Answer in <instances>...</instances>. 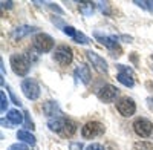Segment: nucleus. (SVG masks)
Segmentation results:
<instances>
[{"instance_id": "b1692460", "label": "nucleus", "mask_w": 153, "mask_h": 150, "mask_svg": "<svg viewBox=\"0 0 153 150\" xmlns=\"http://www.w3.org/2000/svg\"><path fill=\"white\" fill-rule=\"evenodd\" d=\"M97 5H98V8H100L101 12H106V14H109V3H107V2H98Z\"/></svg>"}, {"instance_id": "20e7f679", "label": "nucleus", "mask_w": 153, "mask_h": 150, "mask_svg": "<svg viewBox=\"0 0 153 150\" xmlns=\"http://www.w3.org/2000/svg\"><path fill=\"white\" fill-rule=\"evenodd\" d=\"M72 58H74L72 49L68 45H60V46L55 48V51H54V60L57 61L58 65L68 66V65H71Z\"/></svg>"}, {"instance_id": "a878e982", "label": "nucleus", "mask_w": 153, "mask_h": 150, "mask_svg": "<svg viewBox=\"0 0 153 150\" xmlns=\"http://www.w3.org/2000/svg\"><path fill=\"white\" fill-rule=\"evenodd\" d=\"M86 150H106L101 144H98V143H92L91 146H87V149Z\"/></svg>"}, {"instance_id": "0eeeda50", "label": "nucleus", "mask_w": 153, "mask_h": 150, "mask_svg": "<svg viewBox=\"0 0 153 150\" xmlns=\"http://www.w3.org/2000/svg\"><path fill=\"white\" fill-rule=\"evenodd\" d=\"M117 109H118V112L123 117H132V115H135V112H136V104H135V101L132 98L123 97V98H120L117 101Z\"/></svg>"}, {"instance_id": "2f4dec72", "label": "nucleus", "mask_w": 153, "mask_h": 150, "mask_svg": "<svg viewBox=\"0 0 153 150\" xmlns=\"http://www.w3.org/2000/svg\"><path fill=\"white\" fill-rule=\"evenodd\" d=\"M135 5H138V6H141V8H147V2H135Z\"/></svg>"}, {"instance_id": "4be33fe9", "label": "nucleus", "mask_w": 153, "mask_h": 150, "mask_svg": "<svg viewBox=\"0 0 153 150\" xmlns=\"http://www.w3.org/2000/svg\"><path fill=\"white\" fill-rule=\"evenodd\" d=\"M8 98L5 95V92H0V110L2 112H6V107H8Z\"/></svg>"}, {"instance_id": "f257e3e1", "label": "nucleus", "mask_w": 153, "mask_h": 150, "mask_svg": "<svg viewBox=\"0 0 153 150\" xmlns=\"http://www.w3.org/2000/svg\"><path fill=\"white\" fill-rule=\"evenodd\" d=\"M9 61H11L12 71H14V74L19 75V77H25V75L29 72V69H31V60H29V57L23 55V54L11 55Z\"/></svg>"}, {"instance_id": "5701e85b", "label": "nucleus", "mask_w": 153, "mask_h": 150, "mask_svg": "<svg viewBox=\"0 0 153 150\" xmlns=\"http://www.w3.org/2000/svg\"><path fill=\"white\" fill-rule=\"evenodd\" d=\"M63 32H65L66 35H69V37H75V34H76V29L75 28H72V26H63Z\"/></svg>"}, {"instance_id": "1a4fd4ad", "label": "nucleus", "mask_w": 153, "mask_h": 150, "mask_svg": "<svg viewBox=\"0 0 153 150\" xmlns=\"http://www.w3.org/2000/svg\"><path fill=\"white\" fill-rule=\"evenodd\" d=\"M94 37L95 39L103 45L106 46L109 51H120V46H118V39L117 37H113V35H104V34H101V32H94Z\"/></svg>"}, {"instance_id": "bb28decb", "label": "nucleus", "mask_w": 153, "mask_h": 150, "mask_svg": "<svg viewBox=\"0 0 153 150\" xmlns=\"http://www.w3.org/2000/svg\"><path fill=\"white\" fill-rule=\"evenodd\" d=\"M69 150H83V144L81 143H71Z\"/></svg>"}, {"instance_id": "7c9ffc66", "label": "nucleus", "mask_w": 153, "mask_h": 150, "mask_svg": "<svg viewBox=\"0 0 153 150\" xmlns=\"http://www.w3.org/2000/svg\"><path fill=\"white\" fill-rule=\"evenodd\" d=\"M12 5H14V3H12V2H2V8H12Z\"/></svg>"}, {"instance_id": "c756f323", "label": "nucleus", "mask_w": 153, "mask_h": 150, "mask_svg": "<svg viewBox=\"0 0 153 150\" xmlns=\"http://www.w3.org/2000/svg\"><path fill=\"white\" fill-rule=\"evenodd\" d=\"M9 94H11V98H12V101H14V104L20 106V104H22V103H20V100H17V98H16V95L12 94V91H9Z\"/></svg>"}, {"instance_id": "a211bd4d", "label": "nucleus", "mask_w": 153, "mask_h": 150, "mask_svg": "<svg viewBox=\"0 0 153 150\" xmlns=\"http://www.w3.org/2000/svg\"><path fill=\"white\" fill-rule=\"evenodd\" d=\"M117 80L124 84L126 87H133L135 86V81H133V75H129V74H124V72H120L117 75Z\"/></svg>"}, {"instance_id": "6e6552de", "label": "nucleus", "mask_w": 153, "mask_h": 150, "mask_svg": "<svg viewBox=\"0 0 153 150\" xmlns=\"http://www.w3.org/2000/svg\"><path fill=\"white\" fill-rule=\"evenodd\" d=\"M120 91H118V87H115L112 84H104L101 89L98 91V98L101 100L103 103H112L117 100Z\"/></svg>"}, {"instance_id": "6ab92c4d", "label": "nucleus", "mask_w": 153, "mask_h": 150, "mask_svg": "<svg viewBox=\"0 0 153 150\" xmlns=\"http://www.w3.org/2000/svg\"><path fill=\"white\" fill-rule=\"evenodd\" d=\"M75 132H76V124H75L74 121L68 120V121H66V126H65V129H63L61 133L65 135V136H72Z\"/></svg>"}, {"instance_id": "7ed1b4c3", "label": "nucleus", "mask_w": 153, "mask_h": 150, "mask_svg": "<svg viewBox=\"0 0 153 150\" xmlns=\"http://www.w3.org/2000/svg\"><path fill=\"white\" fill-rule=\"evenodd\" d=\"M104 130L106 129H104V126L101 123L89 121L81 127V135H83V138H86V140H92V138H97V136L103 135Z\"/></svg>"}, {"instance_id": "4468645a", "label": "nucleus", "mask_w": 153, "mask_h": 150, "mask_svg": "<svg viewBox=\"0 0 153 150\" xmlns=\"http://www.w3.org/2000/svg\"><path fill=\"white\" fill-rule=\"evenodd\" d=\"M35 29H37V28L28 26V25H25V26H19V28L14 29V32H12V37H14V39H23V37H26V35L35 32Z\"/></svg>"}, {"instance_id": "2eb2a0df", "label": "nucleus", "mask_w": 153, "mask_h": 150, "mask_svg": "<svg viewBox=\"0 0 153 150\" xmlns=\"http://www.w3.org/2000/svg\"><path fill=\"white\" fill-rule=\"evenodd\" d=\"M78 8H80V12L84 17H91L95 11V3L94 2H80Z\"/></svg>"}, {"instance_id": "dca6fc26", "label": "nucleus", "mask_w": 153, "mask_h": 150, "mask_svg": "<svg viewBox=\"0 0 153 150\" xmlns=\"http://www.w3.org/2000/svg\"><path fill=\"white\" fill-rule=\"evenodd\" d=\"M8 120L11 124H14V126H19V124L23 123V114L19 112L17 109H11L8 112Z\"/></svg>"}, {"instance_id": "39448f33", "label": "nucleus", "mask_w": 153, "mask_h": 150, "mask_svg": "<svg viewBox=\"0 0 153 150\" xmlns=\"http://www.w3.org/2000/svg\"><path fill=\"white\" fill-rule=\"evenodd\" d=\"M22 91L28 100H37L40 97V86L32 78H25L22 81Z\"/></svg>"}, {"instance_id": "9d476101", "label": "nucleus", "mask_w": 153, "mask_h": 150, "mask_svg": "<svg viewBox=\"0 0 153 150\" xmlns=\"http://www.w3.org/2000/svg\"><path fill=\"white\" fill-rule=\"evenodd\" d=\"M86 55H87L89 60H91L92 66H94L98 72L107 74V63H106V60H104L103 57H100V55H98L97 52H94V51H86Z\"/></svg>"}, {"instance_id": "473e14b6", "label": "nucleus", "mask_w": 153, "mask_h": 150, "mask_svg": "<svg viewBox=\"0 0 153 150\" xmlns=\"http://www.w3.org/2000/svg\"><path fill=\"white\" fill-rule=\"evenodd\" d=\"M147 8L153 12V2H147Z\"/></svg>"}, {"instance_id": "f8f14e48", "label": "nucleus", "mask_w": 153, "mask_h": 150, "mask_svg": "<svg viewBox=\"0 0 153 150\" xmlns=\"http://www.w3.org/2000/svg\"><path fill=\"white\" fill-rule=\"evenodd\" d=\"M75 74H76V77L80 78V81L83 84H89V83H91V78L92 77H91V69H89L87 65H78Z\"/></svg>"}, {"instance_id": "9b49d317", "label": "nucleus", "mask_w": 153, "mask_h": 150, "mask_svg": "<svg viewBox=\"0 0 153 150\" xmlns=\"http://www.w3.org/2000/svg\"><path fill=\"white\" fill-rule=\"evenodd\" d=\"M43 114H45L46 117L55 118V117H60V115H61V109H60V106H58L55 101H46V103L43 104Z\"/></svg>"}, {"instance_id": "cd10ccee", "label": "nucleus", "mask_w": 153, "mask_h": 150, "mask_svg": "<svg viewBox=\"0 0 153 150\" xmlns=\"http://www.w3.org/2000/svg\"><path fill=\"white\" fill-rule=\"evenodd\" d=\"M48 6H49L51 9H54V11H57L58 14H63V9H61V8H58V6H57L55 3H48Z\"/></svg>"}, {"instance_id": "f3484780", "label": "nucleus", "mask_w": 153, "mask_h": 150, "mask_svg": "<svg viewBox=\"0 0 153 150\" xmlns=\"http://www.w3.org/2000/svg\"><path fill=\"white\" fill-rule=\"evenodd\" d=\"M17 138L20 141H23V143H26V144H31V146L35 144V136L31 132H28V130H19L17 132Z\"/></svg>"}, {"instance_id": "412c9836", "label": "nucleus", "mask_w": 153, "mask_h": 150, "mask_svg": "<svg viewBox=\"0 0 153 150\" xmlns=\"http://www.w3.org/2000/svg\"><path fill=\"white\" fill-rule=\"evenodd\" d=\"M74 40L76 42V43H80V45H87L89 43V39L83 34V32H78L76 31V34H75V37H74Z\"/></svg>"}, {"instance_id": "ddd939ff", "label": "nucleus", "mask_w": 153, "mask_h": 150, "mask_svg": "<svg viewBox=\"0 0 153 150\" xmlns=\"http://www.w3.org/2000/svg\"><path fill=\"white\" fill-rule=\"evenodd\" d=\"M66 118H63V117H55V118H51L48 121V127L52 130V132H63V129H65L66 126Z\"/></svg>"}, {"instance_id": "393cba45", "label": "nucleus", "mask_w": 153, "mask_h": 150, "mask_svg": "<svg viewBox=\"0 0 153 150\" xmlns=\"http://www.w3.org/2000/svg\"><path fill=\"white\" fill-rule=\"evenodd\" d=\"M8 150H29L25 144H22V143H17V144H12Z\"/></svg>"}, {"instance_id": "f03ea898", "label": "nucleus", "mask_w": 153, "mask_h": 150, "mask_svg": "<svg viewBox=\"0 0 153 150\" xmlns=\"http://www.w3.org/2000/svg\"><path fill=\"white\" fill-rule=\"evenodd\" d=\"M32 45H34L37 52H49L51 49L54 48V39L51 35L45 34V32H38L34 37Z\"/></svg>"}, {"instance_id": "423d86ee", "label": "nucleus", "mask_w": 153, "mask_h": 150, "mask_svg": "<svg viewBox=\"0 0 153 150\" xmlns=\"http://www.w3.org/2000/svg\"><path fill=\"white\" fill-rule=\"evenodd\" d=\"M133 130L138 136H141V138H149L153 132V124L147 118H138L133 123Z\"/></svg>"}, {"instance_id": "c85d7f7f", "label": "nucleus", "mask_w": 153, "mask_h": 150, "mask_svg": "<svg viewBox=\"0 0 153 150\" xmlns=\"http://www.w3.org/2000/svg\"><path fill=\"white\" fill-rule=\"evenodd\" d=\"M25 118H26V126H28V129H34L32 121L29 120V114H28V112H25Z\"/></svg>"}, {"instance_id": "aec40b11", "label": "nucleus", "mask_w": 153, "mask_h": 150, "mask_svg": "<svg viewBox=\"0 0 153 150\" xmlns=\"http://www.w3.org/2000/svg\"><path fill=\"white\" fill-rule=\"evenodd\" d=\"M152 149H153V144L149 141H139L133 144V150H152Z\"/></svg>"}]
</instances>
